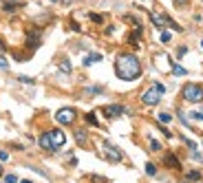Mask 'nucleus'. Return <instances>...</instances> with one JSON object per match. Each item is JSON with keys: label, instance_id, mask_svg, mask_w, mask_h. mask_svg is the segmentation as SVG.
<instances>
[{"label": "nucleus", "instance_id": "1", "mask_svg": "<svg viewBox=\"0 0 203 183\" xmlns=\"http://www.w3.org/2000/svg\"><path fill=\"white\" fill-rule=\"evenodd\" d=\"M115 73H117V77L124 79V82L137 79L141 75V64L137 60V55H133V53H122V55H117Z\"/></svg>", "mask_w": 203, "mask_h": 183}, {"label": "nucleus", "instance_id": "2", "mask_svg": "<svg viewBox=\"0 0 203 183\" xmlns=\"http://www.w3.org/2000/svg\"><path fill=\"white\" fill-rule=\"evenodd\" d=\"M181 95H183V99H186V102H190V104H199V102H203V88H201L199 84H192V82L183 86Z\"/></svg>", "mask_w": 203, "mask_h": 183}, {"label": "nucleus", "instance_id": "3", "mask_svg": "<svg viewBox=\"0 0 203 183\" xmlns=\"http://www.w3.org/2000/svg\"><path fill=\"white\" fill-rule=\"evenodd\" d=\"M163 93H166V86H163V84H155V86H150V88L141 95V102H144L146 106H155V104H159V99H161Z\"/></svg>", "mask_w": 203, "mask_h": 183}, {"label": "nucleus", "instance_id": "4", "mask_svg": "<svg viewBox=\"0 0 203 183\" xmlns=\"http://www.w3.org/2000/svg\"><path fill=\"white\" fill-rule=\"evenodd\" d=\"M55 121L62 124V126H69L75 121V111L73 108H60L58 113H55Z\"/></svg>", "mask_w": 203, "mask_h": 183}, {"label": "nucleus", "instance_id": "5", "mask_svg": "<svg viewBox=\"0 0 203 183\" xmlns=\"http://www.w3.org/2000/svg\"><path fill=\"white\" fill-rule=\"evenodd\" d=\"M102 113H104L106 117H110V119H117V117H122L126 113V108L119 106V104H115V106H104V108H102Z\"/></svg>", "mask_w": 203, "mask_h": 183}, {"label": "nucleus", "instance_id": "6", "mask_svg": "<svg viewBox=\"0 0 203 183\" xmlns=\"http://www.w3.org/2000/svg\"><path fill=\"white\" fill-rule=\"evenodd\" d=\"M104 152H106V157L110 159V161H122V150L119 148H115V146H110V143H104Z\"/></svg>", "mask_w": 203, "mask_h": 183}, {"label": "nucleus", "instance_id": "7", "mask_svg": "<svg viewBox=\"0 0 203 183\" xmlns=\"http://www.w3.org/2000/svg\"><path fill=\"white\" fill-rule=\"evenodd\" d=\"M49 135H51V141H53V148L55 150H58L60 146H64V141H66V135H64L62 130H51Z\"/></svg>", "mask_w": 203, "mask_h": 183}, {"label": "nucleus", "instance_id": "8", "mask_svg": "<svg viewBox=\"0 0 203 183\" xmlns=\"http://www.w3.org/2000/svg\"><path fill=\"white\" fill-rule=\"evenodd\" d=\"M163 163H166L168 168H172V170H181V163H179V159H177V157H174V152H166Z\"/></svg>", "mask_w": 203, "mask_h": 183}, {"label": "nucleus", "instance_id": "9", "mask_svg": "<svg viewBox=\"0 0 203 183\" xmlns=\"http://www.w3.org/2000/svg\"><path fill=\"white\" fill-rule=\"evenodd\" d=\"M38 143L42 146L44 150H55V148H53V141H51V135H49V132H44V135H40V139H38Z\"/></svg>", "mask_w": 203, "mask_h": 183}, {"label": "nucleus", "instance_id": "10", "mask_svg": "<svg viewBox=\"0 0 203 183\" xmlns=\"http://www.w3.org/2000/svg\"><path fill=\"white\" fill-rule=\"evenodd\" d=\"M150 20L155 22V26H157V29H163V26H166V16L157 13V11H150Z\"/></svg>", "mask_w": 203, "mask_h": 183}, {"label": "nucleus", "instance_id": "11", "mask_svg": "<svg viewBox=\"0 0 203 183\" xmlns=\"http://www.w3.org/2000/svg\"><path fill=\"white\" fill-rule=\"evenodd\" d=\"M20 7H22V5H20V2H16V0H7V2L0 5V9H2V11H9V13L16 11V9H20Z\"/></svg>", "mask_w": 203, "mask_h": 183}, {"label": "nucleus", "instance_id": "12", "mask_svg": "<svg viewBox=\"0 0 203 183\" xmlns=\"http://www.w3.org/2000/svg\"><path fill=\"white\" fill-rule=\"evenodd\" d=\"M75 141L82 146V148H86L88 146V139H86V132L84 130H75Z\"/></svg>", "mask_w": 203, "mask_h": 183}, {"label": "nucleus", "instance_id": "13", "mask_svg": "<svg viewBox=\"0 0 203 183\" xmlns=\"http://www.w3.org/2000/svg\"><path fill=\"white\" fill-rule=\"evenodd\" d=\"M99 60H102L99 53H91V55H86V58H84V66H91L93 62H99Z\"/></svg>", "mask_w": 203, "mask_h": 183}, {"label": "nucleus", "instance_id": "14", "mask_svg": "<svg viewBox=\"0 0 203 183\" xmlns=\"http://www.w3.org/2000/svg\"><path fill=\"white\" fill-rule=\"evenodd\" d=\"M157 121H159V124H170L172 121V115L170 113H159V115H157Z\"/></svg>", "mask_w": 203, "mask_h": 183}, {"label": "nucleus", "instance_id": "15", "mask_svg": "<svg viewBox=\"0 0 203 183\" xmlns=\"http://www.w3.org/2000/svg\"><path fill=\"white\" fill-rule=\"evenodd\" d=\"M172 73H174V75H186V69H183V66H179V64H174V66H172Z\"/></svg>", "mask_w": 203, "mask_h": 183}, {"label": "nucleus", "instance_id": "16", "mask_svg": "<svg viewBox=\"0 0 203 183\" xmlns=\"http://www.w3.org/2000/svg\"><path fill=\"white\" fill-rule=\"evenodd\" d=\"M86 121H88L91 126H97V117H95V113H86Z\"/></svg>", "mask_w": 203, "mask_h": 183}, {"label": "nucleus", "instance_id": "17", "mask_svg": "<svg viewBox=\"0 0 203 183\" xmlns=\"http://www.w3.org/2000/svg\"><path fill=\"white\" fill-rule=\"evenodd\" d=\"M146 172H148L150 177H155V174H157V168H155V163H146Z\"/></svg>", "mask_w": 203, "mask_h": 183}, {"label": "nucleus", "instance_id": "18", "mask_svg": "<svg viewBox=\"0 0 203 183\" xmlns=\"http://www.w3.org/2000/svg\"><path fill=\"white\" fill-rule=\"evenodd\" d=\"M188 179H190V181H201V172H190Z\"/></svg>", "mask_w": 203, "mask_h": 183}, {"label": "nucleus", "instance_id": "19", "mask_svg": "<svg viewBox=\"0 0 203 183\" xmlns=\"http://www.w3.org/2000/svg\"><path fill=\"white\" fill-rule=\"evenodd\" d=\"M190 117H192L194 121H201V124H203V113H199V111H197V113H192Z\"/></svg>", "mask_w": 203, "mask_h": 183}, {"label": "nucleus", "instance_id": "20", "mask_svg": "<svg viewBox=\"0 0 203 183\" xmlns=\"http://www.w3.org/2000/svg\"><path fill=\"white\" fill-rule=\"evenodd\" d=\"M150 148H152V150H161V143L155 141V139H150Z\"/></svg>", "mask_w": 203, "mask_h": 183}, {"label": "nucleus", "instance_id": "21", "mask_svg": "<svg viewBox=\"0 0 203 183\" xmlns=\"http://www.w3.org/2000/svg\"><path fill=\"white\" fill-rule=\"evenodd\" d=\"M18 82H24V84H33V79H31V77H24V75L18 77Z\"/></svg>", "mask_w": 203, "mask_h": 183}, {"label": "nucleus", "instance_id": "22", "mask_svg": "<svg viewBox=\"0 0 203 183\" xmlns=\"http://www.w3.org/2000/svg\"><path fill=\"white\" fill-rule=\"evenodd\" d=\"M5 181H7V183H18V177H16V174H9Z\"/></svg>", "mask_w": 203, "mask_h": 183}, {"label": "nucleus", "instance_id": "23", "mask_svg": "<svg viewBox=\"0 0 203 183\" xmlns=\"http://www.w3.org/2000/svg\"><path fill=\"white\" fill-rule=\"evenodd\" d=\"M91 20H93V22H102L104 18H102V16H97V13H91Z\"/></svg>", "mask_w": 203, "mask_h": 183}, {"label": "nucleus", "instance_id": "24", "mask_svg": "<svg viewBox=\"0 0 203 183\" xmlns=\"http://www.w3.org/2000/svg\"><path fill=\"white\" fill-rule=\"evenodd\" d=\"M161 42H170V33H168V31L161 33Z\"/></svg>", "mask_w": 203, "mask_h": 183}, {"label": "nucleus", "instance_id": "25", "mask_svg": "<svg viewBox=\"0 0 203 183\" xmlns=\"http://www.w3.org/2000/svg\"><path fill=\"white\" fill-rule=\"evenodd\" d=\"M60 66H62V71H66V73L71 71V66H69V62H66V60H62V64H60Z\"/></svg>", "mask_w": 203, "mask_h": 183}, {"label": "nucleus", "instance_id": "26", "mask_svg": "<svg viewBox=\"0 0 203 183\" xmlns=\"http://www.w3.org/2000/svg\"><path fill=\"white\" fill-rule=\"evenodd\" d=\"M186 53H188V47H181V49L177 51V55H179V58H183V55H186Z\"/></svg>", "mask_w": 203, "mask_h": 183}, {"label": "nucleus", "instance_id": "27", "mask_svg": "<svg viewBox=\"0 0 203 183\" xmlns=\"http://www.w3.org/2000/svg\"><path fill=\"white\" fill-rule=\"evenodd\" d=\"M91 181L93 183H106V179H102V177H91Z\"/></svg>", "mask_w": 203, "mask_h": 183}, {"label": "nucleus", "instance_id": "28", "mask_svg": "<svg viewBox=\"0 0 203 183\" xmlns=\"http://www.w3.org/2000/svg\"><path fill=\"white\" fill-rule=\"evenodd\" d=\"M9 159V154L7 152H2V150H0V161H7Z\"/></svg>", "mask_w": 203, "mask_h": 183}, {"label": "nucleus", "instance_id": "29", "mask_svg": "<svg viewBox=\"0 0 203 183\" xmlns=\"http://www.w3.org/2000/svg\"><path fill=\"white\" fill-rule=\"evenodd\" d=\"M188 2V0H174V5H177V7H181V5H186Z\"/></svg>", "mask_w": 203, "mask_h": 183}, {"label": "nucleus", "instance_id": "30", "mask_svg": "<svg viewBox=\"0 0 203 183\" xmlns=\"http://www.w3.org/2000/svg\"><path fill=\"white\" fill-rule=\"evenodd\" d=\"M62 2H64V5H69V2H73V0H62Z\"/></svg>", "mask_w": 203, "mask_h": 183}, {"label": "nucleus", "instance_id": "31", "mask_svg": "<svg viewBox=\"0 0 203 183\" xmlns=\"http://www.w3.org/2000/svg\"><path fill=\"white\" fill-rule=\"evenodd\" d=\"M20 183H31V181H20Z\"/></svg>", "mask_w": 203, "mask_h": 183}, {"label": "nucleus", "instance_id": "32", "mask_svg": "<svg viewBox=\"0 0 203 183\" xmlns=\"http://www.w3.org/2000/svg\"><path fill=\"white\" fill-rule=\"evenodd\" d=\"M0 174H2V168H0Z\"/></svg>", "mask_w": 203, "mask_h": 183}, {"label": "nucleus", "instance_id": "33", "mask_svg": "<svg viewBox=\"0 0 203 183\" xmlns=\"http://www.w3.org/2000/svg\"><path fill=\"white\" fill-rule=\"evenodd\" d=\"M201 49H203V42H201Z\"/></svg>", "mask_w": 203, "mask_h": 183}]
</instances>
